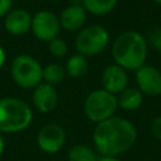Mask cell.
Here are the masks:
<instances>
[{"label": "cell", "mask_w": 161, "mask_h": 161, "mask_svg": "<svg viewBox=\"0 0 161 161\" xmlns=\"http://www.w3.org/2000/svg\"><path fill=\"white\" fill-rule=\"evenodd\" d=\"M92 138L98 153L116 157L128 151L135 145L137 131L128 119L113 116L96 125Z\"/></svg>", "instance_id": "1"}, {"label": "cell", "mask_w": 161, "mask_h": 161, "mask_svg": "<svg viewBox=\"0 0 161 161\" xmlns=\"http://www.w3.org/2000/svg\"><path fill=\"white\" fill-rule=\"evenodd\" d=\"M112 57L117 65L125 70H137L145 65L147 44L140 33L127 30L119 34L112 45Z\"/></svg>", "instance_id": "2"}, {"label": "cell", "mask_w": 161, "mask_h": 161, "mask_svg": "<svg viewBox=\"0 0 161 161\" xmlns=\"http://www.w3.org/2000/svg\"><path fill=\"white\" fill-rule=\"evenodd\" d=\"M33 119L26 102L15 97L0 99V133H16L25 130Z\"/></svg>", "instance_id": "3"}, {"label": "cell", "mask_w": 161, "mask_h": 161, "mask_svg": "<svg viewBox=\"0 0 161 161\" xmlns=\"http://www.w3.org/2000/svg\"><path fill=\"white\" fill-rule=\"evenodd\" d=\"M117 98L104 89H94L84 101V113L94 123L103 122L113 117L117 109Z\"/></svg>", "instance_id": "4"}, {"label": "cell", "mask_w": 161, "mask_h": 161, "mask_svg": "<svg viewBox=\"0 0 161 161\" xmlns=\"http://www.w3.org/2000/svg\"><path fill=\"white\" fill-rule=\"evenodd\" d=\"M11 77L21 88H35L43 79V68L30 55L21 54L14 58L11 63Z\"/></svg>", "instance_id": "5"}, {"label": "cell", "mask_w": 161, "mask_h": 161, "mask_svg": "<svg viewBox=\"0 0 161 161\" xmlns=\"http://www.w3.org/2000/svg\"><path fill=\"white\" fill-rule=\"evenodd\" d=\"M109 35L101 25H89L82 29L75 38V49L79 54L96 55L106 49L108 45Z\"/></svg>", "instance_id": "6"}, {"label": "cell", "mask_w": 161, "mask_h": 161, "mask_svg": "<svg viewBox=\"0 0 161 161\" xmlns=\"http://www.w3.org/2000/svg\"><path fill=\"white\" fill-rule=\"evenodd\" d=\"M60 30V21L55 14L48 10L38 11L31 20V31L33 34L43 42H50L58 38Z\"/></svg>", "instance_id": "7"}, {"label": "cell", "mask_w": 161, "mask_h": 161, "mask_svg": "<svg viewBox=\"0 0 161 161\" xmlns=\"http://www.w3.org/2000/svg\"><path fill=\"white\" fill-rule=\"evenodd\" d=\"M36 143L42 151L47 153H55L60 151L65 143V131L57 123H48L39 130L36 135Z\"/></svg>", "instance_id": "8"}, {"label": "cell", "mask_w": 161, "mask_h": 161, "mask_svg": "<svg viewBox=\"0 0 161 161\" xmlns=\"http://www.w3.org/2000/svg\"><path fill=\"white\" fill-rule=\"evenodd\" d=\"M136 82L142 94L156 97L161 94V72L152 65H142L136 70Z\"/></svg>", "instance_id": "9"}, {"label": "cell", "mask_w": 161, "mask_h": 161, "mask_svg": "<svg viewBox=\"0 0 161 161\" xmlns=\"http://www.w3.org/2000/svg\"><path fill=\"white\" fill-rule=\"evenodd\" d=\"M128 75L123 68L117 64H111L104 68L102 73V86L103 89L112 93L118 94L127 88Z\"/></svg>", "instance_id": "10"}, {"label": "cell", "mask_w": 161, "mask_h": 161, "mask_svg": "<svg viewBox=\"0 0 161 161\" xmlns=\"http://www.w3.org/2000/svg\"><path fill=\"white\" fill-rule=\"evenodd\" d=\"M58 93L55 88L48 83H40L34 88L33 104L42 113H49L58 106Z\"/></svg>", "instance_id": "11"}, {"label": "cell", "mask_w": 161, "mask_h": 161, "mask_svg": "<svg viewBox=\"0 0 161 161\" xmlns=\"http://www.w3.org/2000/svg\"><path fill=\"white\" fill-rule=\"evenodd\" d=\"M33 16L24 9H14L8 13L4 20V26L13 35H24L31 29Z\"/></svg>", "instance_id": "12"}, {"label": "cell", "mask_w": 161, "mask_h": 161, "mask_svg": "<svg viewBox=\"0 0 161 161\" xmlns=\"http://www.w3.org/2000/svg\"><path fill=\"white\" fill-rule=\"evenodd\" d=\"M59 21H60V26H63L65 30L69 31L79 30L86 21V10L83 6L69 5L62 11Z\"/></svg>", "instance_id": "13"}, {"label": "cell", "mask_w": 161, "mask_h": 161, "mask_svg": "<svg viewBox=\"0 0 161 161\" xmlns=\"http://www.w3.org/2000/svg\"><path fill=\"white\" fill-rule=\"evenodd\" d=\"M142 101H143V96L140 89L126 88L123 92L119 93V97L117 98V104L125 111H135L140 108Z\"/></svg>", "instance_id": "14"}, {"label": "cell", "mask_w": 161, "mask_h": 161, "mask_svg": "<svg viewBox=\"0 0 161 161\" xmlns=\"http://www.w3.org/2000/svg\"><path fill=\"white\" fill-rule=\"evenodd\" d=\"M65 73L72 77V78H78L82 77L83 74H86L87 69H88V62L86 59L84 55L82 54H74L72 55L65 64Z\"/></svg>", "instance_id": "15"}, {"label": "cell", "mask_w": 161, "mask_h": 161, "mask_svg": "<svg viewBox=\"0 0 161 161\" xmlns=\"http://www.w3.org/2000/svg\"><path fill=\"white\" fill-rule=\"evenodd\" d=\"M117 0H83V8L86 11L93 15H106L113 10Z\"/></svg>", "instance_id": "16"}, {"label": "cell", "mask_w": 161, "mask_h": 161, "mask_svg": "<svg viewBox=\"0 0 161 161\" xmlns=\"http://www.w3.org/2000/svg\"><path fill=\"white\" fill-rule=\"evenodd\" d=\"M97 153L86 145H74L68 151V161H97Z\"/></svg>", "instance_id": "17"}, {"label": "cell", "mask_w": 161, "mask_h": 161, "mask_svg": "<svg viewBox=\"0 0 161 161\" xmlns=\"http://www.w3.org/2000/svg\"><path fill=\"white\" fill-rule=\"evenodd\" d=\"M64 77H65V69L60 64L52 63L43 68V79L45 80V83L50 86L63 82Z\"/></svg>", "instance_id": "18"}, {"label": "cell", "mask_w": 161, "mask_h": 161, "mask_svg": "<svg viewBox=\"0 0 161 161\" xmlns=\"http://www.w3.org/2000/svg\"><path fill=\"white\" fill-rule=\"evenodd\" d=\"M48 50H49V53L52 55H54L57 58H62V57H64L67 54L68 45L63 39L55 38V39H53V40H50L48 43Z\"/></svg>", "instance_id": "19"}, {"label": "cell", "mask_w": 161, "mask_h": 161, "mask_svg": "<svg viewBox=\"0 0 161 161\" xmlns=\"http://www.w3.org/2000/svg\"><path fill=\"white\" fill-rule=\"evenodd\" d=\"M148 40H150L151 45H152L156 50H158V52L161 53V26H160V28H156V29H153V30L151 31Z\"/></svg>", "instance_id": "20"}, {"label": "cell", "mask_w": 161, "mask_h": 161, "mask_svg": "<svg viewBox=\"0 0 161 161\" xmlns=\"http://www.w3.org/2000/svg\"><path fill=\"white\" fill-rule=\"evenodd\" d=\"M151 132L157 138L161 140V116L156 117L151 123Z\"/></svg>", "instance_id": "21"}, {"label": "cell", "mask_w": 161, "mask_h": 161, "mask_svg": "<svg viewBox=\"0 0 161 161\" xmlns=\"http://www.w3.org/2000/svg\"><path fill=\"white\" fill-rule=\"evenodd\" d=\"M11 8V0H0V18L6 16Z\"/></svg>", "instance_id": "22"}, {"label": "cell", "mask_w": 161, "mask_h": 161, "mask_svg": "<svg viewBox=\"0 0 161 161\" xmlns=\"http://www.w3.org/2000/svg\"><path fill=\"white\" fill-rule=\"evenodd\" d=\"M97 161H121V160H118L117 157H112V156H101L98 157Z\"/></svg>", "instance_id": "23"}, {"label": "cell", "mask_w": 161, "mask_h": 161, "mask_svg": "<svg viewBox=\"0 0 161 161\" xmlns=\"http://www.w3.org/2000/svg\"><path fill=\"white\" fill-rule=\"evenodd\" d=\"M4 63H5V52H4V49L0 47V68L4 65Z\"/></svg>", "instance_id": "24"}, {"label": "cell", "mask_w": 161, "mask_h": 161, "mask_svg": "<svg viewBox=\"0 0 161 161\" xmlns=\"http://www.w3.org/2000/svg\"><path fill=\"white\" fill-rule=\"evenodd\" d=\"M4 148H5V141H4V138H3V136H1V133H0V156H1L3 152H4Z\"/></svg>", "instance_id": "25"}, {"label": "cell", "mask_w": 161, "mask_h": 161, "mask_svg": "<svg viewBox=\"0 0 161 161\" xmlns=\"http://www.w3.org/2000/svg\"><path fill=\"white\" fill-rule=\"evenodd\" d=\"M70 5H74V6H83V0H69Z\"/></svg>", "instance_id": "26"}, {"label": "cell", "mask_w": 161, "mask_h": 161, "mask_svg": "<svg viewBox=\"0 0 161 161\" xmlns=\"http://www.w3.org/2000/svg\"><path fill=\"white\" fill-rule=\"evenodd\" d=\"M153 1H155V3H157V4H160V5H161V0H153Z\"/></svg>", "instance_id": "27"}]
</instances>
